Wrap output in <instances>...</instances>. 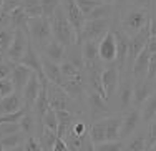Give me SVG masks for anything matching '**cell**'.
Listing matches in <instances>:
<instances>
[{"label":"cell","instance_id":"3957f363","mask_svg":"<svg viewBox=\"0 0 156 151\" xmlns=\"http://www.w3.org/2000/svg\"><path fill=\"white\" fill-rule=\"evenodd\" d=\"M47 95H48V101H50V106L53 110H68V111H73L75 115H80L83 110H81V105L83 103H78L76 100H73L68 93L60 86V85L55 83H47Z\"/></svg>","mask_w":156,"mask_h":151},{"label":"cell","instance_id":"8d00e7d4","mask_svg":"<svg viewBox=\"0 0 156 151\" xmlns=\"http://www.w3.org/2000/svg\"><path fill=\"white\" fill-rule=\"evenodd\" d=\"M126 3H131V5L138 7V9H143L146 12H150L151 18L156 17V0H128Z\"/></svg>","mask_w":156,"mask_h":151},{"label":"cell","instance_id":"681fc988","mask_svg":"<svg viewBox=\"0 0 156 151\" xmlns=\"http://www.w3.org/2000/svg\"><path fill=\"white\" fill-rule=\"evenodd\" d=\"M51 151H70V149H68V146H66L65 139H63V138H58V139H57V143H55V146H53V149H51Z\"/></svg>","mask_w":156,"mask_h":151},{"label":"cell","instance_id":"2e32d148","mask_svg":"<svg viewBox=\"0 0 156 151\" xmlns=\"http://www.w3.org/2000/svg\"><path fill=\"white\" fill-rule=\"evenodd\" d=\"M22 65H25V67H28L30 70H33V72L37 73V75L40 76V80H47L45 75H43V68H42V57H40V51L33 47V43L30 42V45H28L27 51H25L23 58L20 60Z\"/></svg>","mask_w":156,"mask_h":151},{"label":"cell","instance_id":"11a10c76","mask_svg":"<svg viewBox=\"0 0 156 151\" xmlns=\"http://www.w3.org/2000/svg\"><path fill=\"white\" fill-rule=\"evenodd\" d=\"M148 151H156V143H154V145H153V146H151V148H150V149H148Z\"/></svg>","mask_w":156,"mask_h":151},{"label":"cell","instance_id":"8992f818","mask_svg":"<svg viewBox=\"0 0 156 151\" xmlns=\"http://www.w3.org/2000/svg\"><path fill=\"white\" fill-rule=\"evenodd\" d=\"M115 23L113 20H87L83 30H81V35L78 38V43L83 42H101L103 37H105L108 32H111Z\"/></svg>","mask_w":156,"mask_h":151},{"label":"cell","instance_id":"680465c9","mask_svg":"<svg viewBox=\"0 0 156 151\" xmlns=\"http://www.w3.org/2000/svg\"><path fill=\"white\" fill-rule=\"evenodd\" d=\"M154 83H156V80H154Z\"/></svg>","mask_w":156,"mask_h":151},{"label":"cell","instance_id":"7c38bea8","mask_svg":"<svg viewBox=\"0 0 156 151\" xmlns=\"http://www.w3.org/2000/svg\"><path fill=\"white\" fill-rule=\"evenodd\" d=\"M63 10H65V15L68 18V22L72 23V27L75 28L76 37L80 38L81 30H83L85 23H87V17H85L83 12L78 9L75 0H63Z\"/></svg>","mask_w":156,"mask_h":151},{"label":"cell","instance_id":"83f0119b","mask_svg":"<svg viewBox=\"0 0 156 151\" xmlns=\"http://www.w3.org/2000/svg\"><path fill=\"white\" fill-rule=\"evenodd\" d=\"M18 125H20V130L23 131L27 136L35 135V130L38 128V125H37V118H35V113H33L32 110H27V111H25V115L20 118Z\"/></svg>","mask_w":156,"mask_h":151},{"label":"cell","instance_id":"6f0895ef","mask_svg":"<svg viewBox=\"0 0 156 151\" xmlns=\"http://www.w3.org/2000/svg\"><path fill=\"white\" fill-rule=\"evenodd\" d=\"M2 55H3V53H2V50H0V57H2Z\"/></svg>","mask_w":156,"mask_h":151},{"label":"cell","instance_id":"ffe728a7","mask_svg":"<svg viewBox=\"0 0 156 151\" xmlns=\"http://www.w3.org/2000/svg\"><path fill=\"white\" fill-rule=\"evenodd\" d=\"M57 111V118H58V138H65L66 135L70 133L73 123L76 121V116L73 111H68V110H55Z\"/></svg>","mask_w":156,"mask_h":151},{"label":"cell","instance_id":"f5cc1de1","mask_svg":"<svg viewBox=\"0 0 156 151\" xmlns=\"http://www.w3.org/2000/svg\"><path fill=\"white\" fill-rule=\"evenodd\" d=\"M85 151H96V148H95V143L93 141H90V145L87 146V149Z\"/></svg>","mask_w":156,"mask_h":151},{"label":"cell","instance_id":"603a6c76","mask_svg":"<svg viewBox=\"0 0 156 151\" xmlns=\"http://www.w3.org/2000/svg\"><path fill=\"white\" fill-rule=\"evenodd\" d=\"M28 20H30V17L25 13V10L22 7H18L13 12H10V15H9L10 28H13V30H23L27 33H28Z\"/></svg>","mask_w":156,"mask_h":151},{"label":"cell","instance_id":"b9f144b4","mask_svg":"<svg viewBox=\"0 0 156 151\" xmlns=\"http://www.w3.org/2000/svg\"><path fill=\"white\" fill-rule=\"evenodd\" d=\"M12 93H15V86H13L10 78H3L0 80V98L10 97Z\"/></svg>","mask_w":156,"mask_h":151},{"label":"cell","instance_id":"9a60e30c","mask_svg":"<svg viewBox=\"0 0 156 151\" xmlns=\"http://www.w3.org/2000/svg\"><path fill=\"white\" fill-rule=\"evenodd\" d=\"M40 90H42V80H40V76L33 72L30 80H28V83L25 85L23 91H22V98H23V103H25V108L27 110L33 108L35 100L40 95Z\"/></svg>","mask_w":156,"mask_h":151},{"label":"cell","instance_id":"836d02e7","mask_svg":"<svg viewBox=\"0 0 156 151\" xmlns=\"http://www.w3.org/2000/svg\"><path fill=\"white\" fill-rule=\"evenodd\" d=\"M13 37H15V30L10 27H0V50L2 53H5L9 50V47L12 45Z\"/></svg>","mask_w":156,"mask_h":151},{"label":"cell","instance_id":"4316f807","mask_svg":"<svg viewBox=\"0 0 156 151\" xmlns=\"http://www.w3.org/2000/svg\"><path fill=\"white\" fill-rule=\"evenodd\" d=\"M63 139H65V143H66V146H68L70 151H85L87 146L90 145V141H91L90 133H88L87 136H75V135L68 133Z\"/></svg>","mask_w":156,"mask_h":151},{"label":"cell","instance_id":"52a82bcc","mask_svg":"<svg viewBox=\"0 0 156 151\" xmlns=\"http://www.w3.org/2000/svg\"><path fill=\"white\" fill-rule=\"evenodd\" d=\"M85 106H87V113L91 118V123L93 121H98L101 118H106L110 115H113V108L101 95L95 93V91L88 90L87 93V101H85Z\"/></svg>","mask_w":156,"mask_h":151},{"label":"cell","instance_id":"c3c4849f","mask_svg":"<svg viewBox=\"0 0 156 151\" xmlns=\"http://www.w3.org/2000/svg\"><path fill=\"white\" fill-rule=\"evenodd\" d=\"M144 50H148L151 55L156 53V37L151 35L150 38H148V42H146V47H144Z\"/></svg>","mask_w":156,"mask_h":151},{"label":"cell","instance_id":"d590c367","mask_svg":"<svg viewBox=\"0 0 156 151\" xmlns=\"http://www.w3.org/2000/svg\"><path fill=\"white\" fill-rule=\"evenodd\" d=\"M63 5V0H42V10H43V17L51 18L53 13Z\"/></svg>","mask_w":156,"mask_h":151},{"label":"cell","instance_id":"ba28073f","mask_svg":"<svg viewBox=\"0 0 156 151\" xmlns=\"http://www.w3.org/2000/svg\"><path fill=\"white\" fill-rule=\"evenodd\" d=\"M28 45H30V37H28L27 32L15 30V37H13L12 45L9 47V50H7L2 57L7 58V60H10V61H13V63H20V60L23 58Z\"/></svg>","mask_w":156,"mask_h":151},{"label":"cell","instance_id":"bcb514c9","mask_svg":"<svg viewBox=\"0 0 156 151\" xmlns=\"http://www.w3.org/2000/svg\"><path fill=\"white\" fill-rule=\"evenodd\" d=\"M22 5V0H3V7H2V12L3 13H10L13 12L15 9Z\"/></svg>","mask_w":156,"mask_h":151},{"label":"cell","instance_id":"9c48e42d","mask_svg":"<svg viewBox=\"0 0 156 151\" xmlns=\"http://www.w3.org/2000/svg\"><path fill=\"white\" fill-rule=\"evenodd\" d=\"M120 80H121V72L116 65H108L103 68L101 73V83H103V90L106 93V101L111 103L115 93H116L118 86H120Z\"/></svg>","mask_w":156,"mask_h":151},{"label":"cell","instance_id":"44dd1931","mask_svg":"<svg viewBox=\"0 0 156 151\" xmlns=\"http://www.w3.org/2000/svg\"><path fill=\"white\" fill-rule=\"evenodd\" d=\"M42 57V68H43V75L50 83L55 85H62L63 83V76H62V70H60V63H55V61L48 60L47 57Z\"/></svg>","mask_w":156,"mask_h":151},{"label":"cell","instance_id":"7402d4cb","mask_svg":"<svg viewBox=\"0 0 156 151\" xmlns=\"http://www.w3.org/2000/svg\"><path fill=\"white\" fill-rule=\"evenodd\" d=\"M150 58H151V53L148 50H143L138 55V58L135 60V63H133V67H131V75H133L135 80H143V78L148 76Z\"/></svg>","mask_w":156,"mask_h":151},{"label":"cell","instance_id":"6da1fadb","mask_svg":"<svg viewBox=\"0 0 156 151\" xmlns=\"http://www.w3.org/2000/svg\"><path fill=\"white\" fill-rule=\"evenodd\" d=\"M115 7H116V15H115V23L116 25L115 27H118L128 37L136 35L151 22L150 12L138 9L131 3H123V5H115Z\"/></svg>","mask_w":156,"mask_h":151},{"label":"cell","instance_id":"8fae6325","mask_svg":"<svg viewBox=\"0 0 156 151\" xmlns=\"http://www.w3.org/2000/svg\"><path fill=\"white\" fill-rule=\"evenodd\" d=\"M143 121L141 111L138 108H129L123 113V120H121V130H120V139H128L131 135L136 133L140 123Z\"/></svg>","mask_w":156,"mask_h":151},{"label":"cell","instance_id":"ac0fdd59","mask_svg":"<svg viewBox=\"0 0 156 151\" xmlns=\"http://www.w3.org/2000/svg\"><path fill=\"white\" fill-rule=\"evenodd\" d=\"M32 73H33V70H30L28 67H25V65H22V63H17L15 67H13V72H12V75H10V80H12L17 93L22 95L25 85H27L28 80H30Z\"/></svg>","mask_w":156,"mask_h":151},{"label":"cell","instance_id":"816d5d0a","mask_svg":"<svg viewBox=\"0 0 156 151\" xmlns=\"http://www.w3.org/2000/svg\"><path fill=\"white\" fill-rule=\"evenodd\" d=\"M5 151H25V148H23V145H20V146H15V148H10Z\"/></svg>","mask_w":156,"mask_h":151},{"label":"cell","instance_id":"7dc6e473","mask_svg":"<svg viewBox=\"0 0 156 151\" xmlns=\"http://www.w3.org/2000/svg\"><path fill=\"white\" fill-rule=\"evenodd\" d=\"M146 78L151 80V82L156 80V53H153L150 58V67H148V76Z\"/></svg>","mask_w":156,"mask_h":151},{"label":"cell","instance_id":"f6af8a7d","mask_svg":"<svg viewBox=\"0 0 156 151\" xmlns=\"http://www.w3.org/2000/svg\"><path fill=\"white\" fill-rule=\"evenodd\" d=\"M17 131H22L18 123H0V138L13 135V133H17Z\"/></svg>","mask_w":156,"mask_h":151},{"label":"cell","instance_id":"74e56055","mask_svg":"<svg viewBox=\"0 0 156 151\" xmlns=\"http://www.w3.org/2000/svg\"><path fill=\"white\" fill-rule=\"evenodd\" d=\"M96 151H123L125 149V141L123 139H116V141H105L95 145Z\"/></svg>","mask_w":156,"mask_h":151},{"label":"cell","instance_id":"d6986e66","mask_svg":"<svg viewBox=\"0 0 156 151\" xmlns=\"http://www.w3.org/2000/svg\"><path fill=\"white\" fill-rule=\"evenodd\" d=\"M25 108L23 98L20 93H12L10 97L0 98V116L2 115H10V113H17Z\"/></svg>","mask_w":156,"mask_h":151},{"label":"cell","instance_id":"7a4b0ae2","mask_svg":"<svg viewBox=\"0 0 156 151\" xmlns=\"http://www.w3.org/2000/svg\"><path fill=\"white\" fill-rule=\"evenodd\" d=\"M50 22H51V33H53V38L58 40L62 45L70 47V45H73V43H78L76 32H75V28L72 27V23L68 22V18H66L63 5L53 13V17L50 18Z\"/></svg>","mask_w":156,"mask_h":151},{"label":"cell","instance_id":"ab89813d","mask_svg":"<svg viewBox=\"0 0 156 151\" xmlns=\"http://www.w3.org/2000/svg\"><path fill=\"white\" fill-rule=\"evenodd\" d=\"M70 133L75 135V136H87L90 133V125H87V121L83 118H76V121L73 123Z\"/></svg>","mask_w":156,"mask_h":151},{"label":"cell","instance_id":"d6a6232c","mask_svg":"<svg viewBox=\"0 0 156 151\" xmlns=\"http://www.w3.org/2000/svg\"><path fill=\"white\" fill-rule=\"evenodd\" d=\"M60 70H62L63 82H65V80H73V78H76V76H80L81 73H83V70H80L78 67H75L73 63H70V61H66V60H63L60 63Z\"/></svg>","mask_w":156,"mask_h":151},{"label":"cell","instance_id":"ee69618b","mask_svg":"<svg viewBox=\"0 0 156 151\" xmlns=\"http://www.w3.org/2000/svg\"><path fill=\"white\" fill-rule=\"evenodd\" d=\"M146 143H148V149L156 143V116L148 123V130H146Z\"/></svg>","mask_w":156,"mask_h":151},{"label":"cell","instance_id":"f1b7e54d","mask_svg":"<svg viewBox=\"0 0 156 151\" xmlns=\"http://www.w3.org/2000/svg\"><path fill=\"white\" fill-rule=\"evenodd\" d=\"M154 116H156V91L141 106V118H143L144 123H150Z\"/></svg>","mask_w":156,"mask_h":151},{"label":"cell","instance_id":"f546056e","mask_svg":"<svg viewBox=\"0 0 156 151\" xmlns=\"http://www.w3.org/2000/svg\"><path fill=\"white\" fill-rule=\"evenodd\" d=\"M22 9L25 10L30 18L35 17H42L43 15V10H42V0H22Z\"/></svg>","mask_w":156,"mask_h":151},{"label":"cell","instance_id":"30bf717a","mask_svg":"<svg viewBox=\"0 0 156 151\" xmlns=\"http://www.w3.org/2000/svg\"><path fill=\"white\" fill-rule=\"evenodd\" d=\"M100 61L103 63V67L116 65V37L113 28L100 42Z\"/></svg>","mask_w":156,"mask_h":151},{"label":"cell","instance_id":"60d3db41","mask_svg":"<svg viewBox=\"0 0 156 151\" xmlns=\"http://www.w3.org/2000/svg\"><path fill=\"white\" fill-rule=\"evenodd\" d=\"M15 65H17V63H13V61L7 60V58L0 57V80L10 78V75H12L13 67H15Z\"/></svg>","mask_w":156,"mask_h":151},{"label":"cell","instance_id":"4dcf8cb0","mask_svg":"<svg viewBox=\"0 0 156 151\" xmlns=\"http://www.w3.org/2000/svg\"><path fill=\"white\" fill-rule=\"evenodd\" d=\"M37 138L40 139V145H42L43 151H51L53 146H55V143H57V139H58V135L55 133V131H51V130L43 128V131L37 136Z\"/></svg>","mask_w":156,"mask_h":151},{"label":"cell","instance_id":"5bb4252c","mask_svg":"<svg viewBox=\"0 0 156 151\" xmlns=\"http://www.w3.org/2000/svg\"><path fill=\"white\" fill-rule=\"evenodd\" d=\"M113 32L116 37V67L123 73L126 68V60H128V50H129V37L121 32L118 27L113 23Z\"/></svg>","mask_w":156,"mask_h":151},{"label":"cell","instance_id":"484cf974","mask_svg":"<svg viewBox=\"0 0 156 151\" xmlns=\"http://www.w3.org/2000/svg\"><path fill=\"white\" fill-rule=\"evenodd\" d=\"M81 51H83L85 65L100 61V42H83L81 43Z\"/></svg>","mask_w":156,"mask_h":151},{"label":"cell","instance_id":"d4e9b609","mask_svg":"<svg viewBox=\"0 0 156 151\" xmlns=\"http://www.w3.org/2000/svg\"><path fill=\"white\" fill-rule=\"evenodd\" d=\"M123 151H148V143H146V133H140L136 131L131 135L125 143Z\"/></svg>","mask_w":156,"mask_h":151},{"label":"cell","instance_id":"db71d44e","mask_svg":"<svg viewBox=\"0 0 156 151\" xmlns=\"http://www.w3.org/2000/svg\"><path fill=\"white\" fill-rule=\"evenodd\" d=\"M100 2H103V3H110V5H115V3L118 2V0H100Z\"/></svg>","mask_w":156,"mask_h":151},{"label":"cell","instance_id":"f907efd6","mask_svg":"<svg viewBox=\"0 0 156 151\" xmlns=\"http://www.w3.org/2000/svg\"><path fill=\"white\" fill-rule=\"evenodd\" d=\"M150 30H151V35L156 37V17L151 18V22H150Z\"/></svg>","mask_w":156,"mask_h":151},{"label":"cell","instance_id":"e575fe53","mask_svg":"<svg viewBox=\"0 0 156 151\" xmlns=\"http://www.w3.org/2000/svg\"><path fill=\"white\" fill-rule=\"evenodd\" d=\"M42 123H43V128H47V130H51V131H55L57 133L58 131V118H57V111H55L53 108H48V111L43 115V120H42Z\"/></svg>","mask_w":156,"mask_h":151},{"label":"cell","instance_id":"277c9868","mask_svg":"<svg viewBox=\"0 0 156 151\" xmlns=\"http://www.w3.org/2000/svg\"><path fill=\"white\" fill-rule=\"evenodd\" d=\"M28 37L37 50H42L43 47L53 38L51 33V22L47 17H35L28 20Z\"/></svg>","mask_w":156,"mask_h":151},{"label":"cell","instance_id":"7bdbcfd3","mask_svg":"<svg viewBox=\"0 0 156 151\" xmlns=\"http://www.w3.org/2000/svg\"><path fill=\"white\" fill-rule=\"evenodd\" d=\"M23 148H25V151H43L42 145H40V139L35 135L27 136V139L23 143Z\"/></svg>","mask_w":156,"mask_h":151},{"label":"cell","instance_id":"4fadbf2b","mask_svg":"<svg viewBox=\"0 0 156 151\" xmlns=\"http://www.w3.org/2000/svg\"><path fill=\"white\" fill-rule=\"evenodd\" d=\"M156 91V83L148 78L135 80V90H133V108H141L143 103Z\"/></svg>","mask_w":156,"mask_h":151},{"label":"cell","instance_id":"e0dca14e","mask_svg":"<svg viewBox=\"0 0 156 151\" xmlns=\"http://www.w3.org/2000/svg\"><path fill=\"white\" fill-rule=\"evenodd\" d=\"M40 55L47 57L48 60L55 61V63H62V61L65 60V55H66V47L62 45L58 40L51 38L50 42H48L47 45L40 50Z\"/></svg>","mask_w":156,"mask_h":151},{"label":"cell","instance_id":"cb8c5ba5","mask_svg":"<svg viewBox=\"0 0 156 151\" xmlns=\"http://www.w3.org/2000/svg\"><path fill=\"white\" fill-rule=\"evenodd\" d=\"M65 60L73 63L80 70H85V58H83V51H81V43H73V45L66 47Z\"/></svg>","mask_w":156,"mask_h":151},{"label":"cell","instance_id":"5b68a950","mask_svg":"<svg viewBox=\"0 0 156 151\" xmlns=\"http://www.w3.org/2000/svg\"><path fill=\"white\" fill-rule=\"evenodd\" d=\"M133 90H135V78L129 73H121L120 86L115 93L113 100L116 103L115 113H125L126 110L133 108Z\"/></svg>","mask_w":156,"mask_h":151},{"label":"cell","instance_id":"9f6ffc18","mask_svg":"<svg viewBox=\"0 0 156 151\" xmlns=\"http://www.w3.org/2000/svg\"><path fill=\"white\" fill-rule=\"evenodd\" d=\"M0 151H5V148H3V145L0 143Z\"/></svg>","mask_w":156,"mask_h":151},{"label":"cell","instance_id":"f35d334b","mask_svg":"<svg viewBox=\"0 0 156 151\" xmlns=\"http://www.w3.org/2000/svg\"><path fill=\"white\" fill-rule=\"evenodd\" d=\"M75 2H76L78 9L83 12L85 17H88V15H90V13L96 9V7L103 3V2H100V0H75Z\"/></svg>","mask_w":156,"mask_h":151},{"label":"cell","instance_id":"1f68e13d","mask_svg":"<svg viewBox=\"0 0 156 151\" xmlns=\"http://www.w3.org/2000/svg\"><path fill=\"white\" fill-rule=\"evenodd\" d=\"M25 139H27V135H25L23 131H17V133H13V135H9V136L0 138V143L3 145L5 149H10V148H15V146L23 145Z\"/></svg>","mask_w":156,"mask_h":151}]
</instances>
